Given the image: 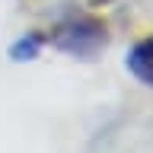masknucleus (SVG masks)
<instances>
[{
	"label": "nucleus",
	"instance_id": "obj_1",
	"mask_svg": "<svg viewBox=\"0 0 153 153\" xmlns=\"http://www.w3.org/2000/svg\"><path fill=\"white\" fill-rule=\"evenodd\" d=\"M54 45L67 54L93 57L105 45V26L93 16H74L54 29Z\"/></svg>",
	"mask_w": 153,
	"mask_h": 153
},
{
	"label": "nucleus",
	"instance_id": "obj_2",
	"mask_svg": "<svg viewBox=\"0 0 153 153\" xmlns=\"http://www.w3.org/2000/svg\"><path fill=\"white\" fill-rule=\"evenodd\" d=\"M124 64H128V70H131L143 86H153V35L137 42V45L128 51Z\"/></svg>",
	"mask_w": 153,
	"mask_h": 153
},
{
	"label": "nucleus",
	"instance_id": "obj_3",
	"mask_svg": "<svg viewBox=\"0 0 153 153\" xmlns=\"http://www.w3.org/2000/svg\"><path fill=\"white\" fill-rule=\"evenodd\" d=\"M38 51H42V35H35V32L16 38V42L10 45V57H13V61H35Z\"/></svg>",
	"mask_w": 153,
	"mask_h": 153
}]
</instances>
